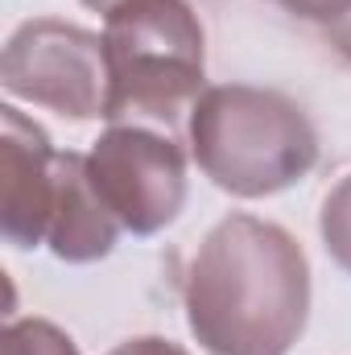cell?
<instances>
[{
	"label": "cell",
	"mask_w": 351,
	"mask_h": 355,
	"mask_svg": "<svg viewBox=\"0 0 351 355\" xmlns=\"http://www.w3.org/2000/svg\"><path fill=\"white\" fill-rule=\"evenodd\" d=\"M182 302L207 355H289L310 322V261L281 223L232 211L203 236Z\"/></svg>",
	"instance_id": "6da1fadb"
},
{
	"label": "cell",
	"mask_w": 351,
	"mask_h": 355,
	"mask_svg": "<svg viewBox=\"0 0 351 355\" xmlns=\"http://www.w3.org/2000/svg\"><path fill=\"white\" fill-rule=\"evenodd\" d=\"M91 182L132 236H157L186 207V149L149 124H112L87 153Z\"/></svg>",
	"instance_id": "5b68a950"
},
{
	"label": "cell",
	"mask_w": 351,
	"mask_h": 355,
	"mask_svg": "<svg viewBox=\"0 0 351 355\" xmlns=\"http://www.w3.org/2000/svg\"><path fill=\"white\" fill-rule=\"evenodd\" d=\"M318 25H323L327 42L335 46V54L351 67V0H331L327 12L318 17Z\"/></svg>",
	"instance_id": "30bf717a"
},
{
	"label": "cell",
	"mask_w": 351,
	"mask_h": 355,
	"mask_svg": "<svg viewBox=\"0 0 351 355\" xmlns=\"http://www.w3.org/2000/svg\"><path fill=\"white\" fill-rule=\"evenodd\" d=\"M79 4H87L91 12H103V17H108V12H112V8H120L124 0H79Z\"/></svg>",
	"instance_id": "4fadbf2b"
},
{
	"label": "cell",
	"mask_w": 351,
	"mask_h": 355,
	"mask_svg": "<svg viewBox=\"0 0 351 355\" xmlns=\"http://www.w3.org/2000/svg\"><path fill=\"white\" fill-rule=\"evenodd\" d=\"M0 355H83V352L50 318H8Z\"/></svg>",
	"instance_id": "ba28073f"
},
{
	"label": "cell",
	"mask_w": 351,
	"mask_h": 355,
	"mask_svg": "<svg viewBox=\"0 0 351 355\" xmlns=\"http://www.w3.org/2000/svg\"><path fill=\"white\" fill-rule=\"evenodd\" d=\"M108 355H190V352L178 347L174 339H162V335H137V339H124L120 347H112Z\"/></svg>",
	"instance_id": "8fae6325"
},
{
	"label": "cell",
	"mask_w": 351,
	"mask_h": 355,
	"mask_svg": "<svg viewBox=\"0 0 351 355\" xmlns=\"http://www.w3.org/2000/svg\"><path fill=\"white\" fill-rule=\"evenodd\" d=\"M0 87L12 99L50 107L75 124L103 120L108 107V50L95 29L33 17L12 29L0 54Z\"/></svg>",
	"instance_id": "277c9868"
},
{
	"label": "cell",
	"mask_w": 351,
	"mask_h": 355,
	"mask_svg": "<svg viewBox=\"0 0 351 355\" xmlns=\"http://www.w3.org/2000/svg\"><path fill=\"white\" fill-rule=\"evenodd\" d=\"M285 12H293V17H306V21H318L323 12H327V4L331 0H277Z\"/></svg>",
	"instance_id": "7c38bea8"
},
{
	"label": "cell",
	"mask_w": 351,
	"mask_h": 355,
	"mask_svg": "<svg viewBox=\"0 0 351 355\" xmlns=\"http://www.w3.org/2000/svg\"><path fill=\"white\" fill-rule=\"evenodd\" d=\"M318 232H323L327 257L343 272H351V174H343L327 190L323 211H318Z\"/></svg>",
	"instance_id": "9c48e42d"
},
{
	"label": "cell",
	"mask_w": 351,
	"mask_h": 355,
	"mask_svg": "<svg viewBox=\"0 0 351 355\" xmlns=\"http://www.w3.org/2000/svg\"><path fill=\"white\" fill-rule=\"evenodd\" d=\"M120 232H124L120 219L108 211V202L99 198V190L91 182L87 153L58 149V198H54L46 248L67 265H95V261L112 257Z\"/></svg>",
	"instance_id": "52a82bcc"
},
{
	"label": "cell",
	"mask_w": 351,
	"mask_h": 355,
	"mask_svg": "<svg viewBox=\"0 0 351 355\" xmlns=\"http://www.w3.org/2000/svg\"><path fill=\"white\" fill-rule=\"evenodd\" d=\"M112 124L174 128L207 91V33L186 0H124L103 17Z\"/></svg>",
	"instance_id": "3957f363"
},
{
	"label": "cell",
	"mask_w": 351,
	"mask_h": 355,
	"mask_svg": "<svg viewBox=\"0 0 351 355\" xmlns=\"http://www.w3.org/2000/svg\"><path fill=\"white\" fill-rule=\"evenodd\" d=\"M58 198V149L21 107H0V236L29 252L50 236Z\"/></svg>",
	"instance_id": "8992f818"
},
{
	"label": "cell",
	"mask_w": 351,
	"mask_h": 355,
	"mask_svg": "<svg viewBox=\"0 0 351 355\" xmlns=\"http://www.w3.org/2000/svg\"><path fill=\"white\" fill-rule=\"evenodd\" d=\"M190 157L232 198H268L318 166L323 141L298 99L252 83H219L190 107Z\"/></svg>",
	"instance_id": "7a4b0ae2"
}]
</instances>
